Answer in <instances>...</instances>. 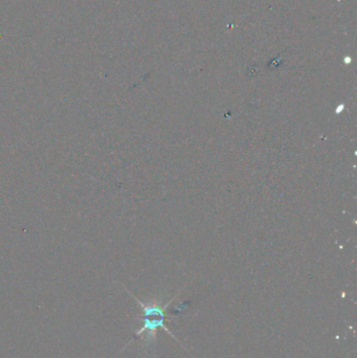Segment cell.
I'll use <instances>...</instances> for the list:
<instances>
[{"mask_svg": "<svg viewBox=\"0 0 357 358\" xmlns=\"http://www.w3.org/2000/svg\"><path fill=\"white\" fill-rule=\"evenodd\" d=\"M137 303L142 306L144 311V326L140 330L136 332V335H140L143 332H147V340L154 341L155 340V330L158 327L165 329L170 335H172L165 326V308L161 307L158 304H144L136 298Z\"/></svg>", "mask_w": 357, "mask_h": 358, "instance_id": "6da1fadb", "label": "cell"}]
</instances>
